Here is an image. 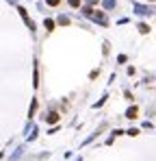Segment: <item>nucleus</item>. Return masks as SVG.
<instances>
[{
	"label": "nucleus",
	"mask_w": 156,
	"mask_h": 161,
	"mask_svg": "<svg viewBox=\"0 0 156 161\" xmlns=\"http://www.w3.org/2000/svg\"><path fill=\"white\" fill-rule=\"evenodd\" d=\"M46 29H48V31L54 29V22H52V20H46Z\"/></svg>",
	"instance_id": "nucleus-8"
},
{
	"label": "nucleus",
	"mask_w": 156,
	"mask_h": 161,
	"mask_svg": "<svg viewBox=\"0 0 156 161\" xmlns=\"http://www.w3.org/2000/svg\"><path fill=\"white\" fill-rule=\"evenodd\" d=\"M87 4H98V0H87Z\"/></svg>",
	"instance_id": "nucleus-11"
},
{
	"label": "nucleus",
	"mask_w": 156,
	"mask_h": 161,
	"mask_svg": "<svg viewBox=\"0 0 156 161\" xmlns=\"http://www.w3.org/2000/svg\"><path fill=\"white\" fill-rule=\"evenodd\" d=\"M69 2V7H80V0H67Z\"/></svg>",
	"instance_id": "nucleus-9"
},
{
	"label": "nucleus",
	"mask_w": 156,
	"mask_h": 161,
	"mask_svg": "<svg viewBox=\"0 0 156 161\" xmlns=\"http://www.w3.org/2000/svg\"><path fill=\"white\" fill-rule=\"evenodd\" d=\"M46 122L56 124V122H59V113H54V111H52V113H48V116H46Z\"/></svg>",
	"instance_id": "nucleus-4"
},
{
	"label": "nucleus",
	"mask_w": 156,
	"mask_h": 161,
	"mask_svg": "<svg viewBox=\"0 0 156 161\" xmlns=\"http://www.w3.org/2000/svg\"><path fill=\"white\" fill-rule=\"evenodd\" d=\"M83 13H85L87 18H91V20H96V22H100L102 26H106V24H108V20H106V15H104V13H100V11H98V13H93V9H91V7H85V9H83Z\"/></svg>",
	"instance_id": "nucleus-1"
},
{
	"label": "nucleus",
	"mask_w": 156,
	"mask_h": 161,
	"mask_svg": "<svg viewBox=\"0 0 156 161\" xmlns=\"http://www.w3.org/2000/svg\"><path fill=\"white\" fill-rule=\"evenodd\" d=\"M56 22H59L61 26H67V24H69V18H65V15H61V18L56 20Z\"/></svg>",
	"instance_id": "nucleus-5"
},
{
	"label": "nucleus",
	"mask_w": 156,
	"mask_h": 161,
	"mask_svg": "<svg viewBox=\"0 0 156 161\" xmlns=\"http://www.w3.org/2000/svg\"><path fill=\"white\" fill-rule=\"evenodd\" d=\"M102 4H104V9H113L115 7V0H104Z\"/></svg>",
	"instance_id": "nucleus-7"
},
{
	"label": "nucleus",
	"mask_w": 156,
	"mask_h": 161,
	"mask_svg": "<svg viewBox=\"0 0 156 161\" xmlns=\"http://www.w3.org/2000/svg\"><path fill=\"white\" fill-rule=\"evenodd\" d=\"M46 2H48V4H50V7H56V4H59V2H61V0H46Z\"/></svg>",
	"instance_id": "nucleus-10"
},
{
	"label": "nucleus",
	"mask_w": 156,
	"mask_h": 161,
	"mask_svg": "<svg viewBox=\"0 0 156 161\" xmlns=\"http://www.w3.org/2000/svg\"><path fill=\"white\" fill-rule=\"evenodd\" d=\"M139 33H143V35H145V33H150V26L141 22V24H139Z\"/></svg>",
	"instance_id": "nucleus-6"
},
{
	"label": "nucleus",
	"mask_w": 156,
	"mask_h": 161,
	"mask_svg": "<svg viewBox=\"0 0 156 161\" xmlns=\"http://www.w3.org/2000/svg\"><path fill=\"white\" fill-rule=\"evenodd\" d=\"M135 13H137V15H152L154 11H152L150 7H145V4H135Z\"/></svg>",
	"instance_id": "nucleus-2"
},
{
	"label": "nucleus",
	"mask_w": 156,
	"mask_h": 161,
	"mask_svg": "<svg viewBox=\"0 0 156 161\" xmlns=\"http://www.w3.org/2000/svg\"><path fill=\"white\" fill-rule=\"evenodd\" d=\"M137 113H139V109H137V107H130V109L126 111V118H130V120H135V118H137Z\"/></svg>",
	"instance_id": "nucleus-3"
}]
</instances>
